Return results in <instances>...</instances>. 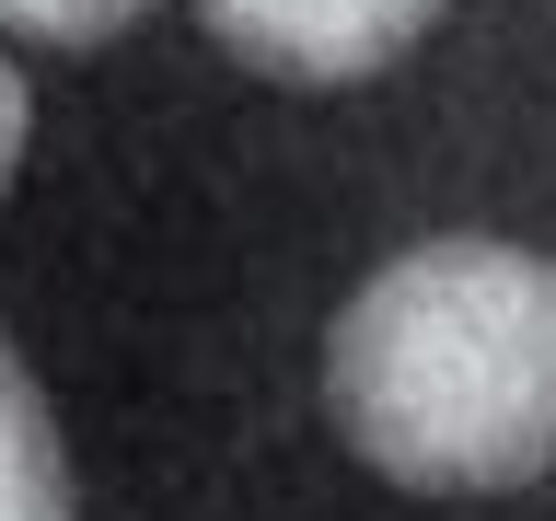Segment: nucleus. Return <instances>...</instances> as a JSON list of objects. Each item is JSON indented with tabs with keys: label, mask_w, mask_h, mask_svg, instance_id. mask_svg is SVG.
<instances>
[{
	"label": "nucleus",
	"mask_w": 556,
	"mask_h": 521,
	"mask_svg": "<svg viewBox=\"0 0 556 521\" xmlns=\"http://www.w3.org/2000/svg\"><path fill=\"white\" fill-rule=\"evenodd\" d=\"M151 0H0V24L35 35V47H104V35H128Z\"/></svg>",
	"instance_id": "nucleus-4"
},
{
	"label": "nucleus",
	"mask_w": 556,
	"mask_h": 521,
	"mask_svg": "<svg viewBox=\"0 0 556 521\" xmlns=\"http://www.w3.org/2000/svg\"><path fill=\"white\" fill-rule=\"evenodd\" d=\"M208 35L267 81H371L441 24L452 0H198Z\"/></svg>",
	"instance_id": "nucleus-2"
},
{
	"label": "nucleus",
	"mask_w": 556,
	"mask_h": 521,
	"mask_svg": "<svg viewBox=\"0 0 556 521\" xmlns=\"http://www.w3.org/2000/svg\"><path fill=\"white\" fill-rule=\"evenodd\" d=\"M0 521H70V463L47 429V394L0 336Z\"/></svg>",
	"instance_id": "nucleus-3"
},
{
	"label": "nucleus",
	"mask_w": 556,
	"mask_h": 521,
	"mask_svg": "<svg viewBox=\"0 0 556 521\" xmlns=\"http://www.w3.org/2000/svg\"><path fill=\"white\" fill-rule=\"evenodd\" d=\"M24 139H35V93H24V69L0 59V198H12V174H24Z\"/></svg>",
	"instance_id": "nucleus-5"
},
{
	"label": "nucleus",
	"mask_w": 556,
	"mask_h": 521,
	"mask_svg": "<svg viewBox=\"0 0 556 521\" xmlns=\"http://www.w3.org/2000/svg\"><path fill=\"white\" fill-rule=\"evenodd\" d=\"M325 417L394 486L486 498L556 463V267L533 243H406L325 325Z\"/></svg>",
	"instance_id": "nucleus-1"
}]
</instances>
